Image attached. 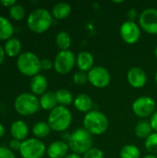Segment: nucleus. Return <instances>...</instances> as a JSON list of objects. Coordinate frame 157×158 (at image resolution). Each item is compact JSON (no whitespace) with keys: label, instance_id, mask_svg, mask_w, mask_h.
<instances>
[{"label":"nucleus","instance_id":"32","mask_svg":"<svg viewBox=\"0 0 157 158\" xmlns=\"http://www.w3.org/2000/svg\"><path fill=\"white\" fill-rule=\"evenodd\" d=\"M0 158H16V156L9 147L0 146Z\"/></svg>","mask_w":157,"mask_h":158},{"label":"nucleus","instance_id":"20","mask_svg":"<svg viewBox=\"0 0 157 158\" xmlns=\"http://www.w3.org/2000/svg\"><path fill=\"white\" fill-rule=\"evenodd\" d=\"M3 47H4L6 56L9 57H16L21 54V48H22L21 42L17 37H12L8 39L7 41H6L5 45Z\"/></svg>","mask_w":157,"mask_h":158},{"label":"nucleus","instance_id":"39","mask_svg":"<svg viewBox=\"0 0 157 158\" xmlns=\"http://www.w3.org/2000/svg\"><path fill=\"white\" fill-rule=\"evenodd\" d=\"M65 158H82V156H79L77 154H74V153H70V154H68Z\"/></svg>","mask_w":157,"mask_h":158},{"label":"nucleus","instance_id":"11","mask_svg":"<svg viewBox=\"0 0 157 158\" xmlns=\"http://www.w3.org/2000/svg\"><path fill=\"white\" fill-rule=\"evenodd\" d=\"M88 82L95 88L104 89L111 82L110 72L102 66H94L88 72Z\"/></svg>","mask_w":157,"mask_h":158},{"label":"nucleus","instance_id":"34","mask_svg":"<svg viewBox=\"0 0 157 158\" xmlns=\"http://www.w3.org/2000/svg\"><path fill=\"white\" fill-rule=\"evenodd\" d=\"M20 145H21V142H19L16 139H11V141L9 142L8 147L14 152V151H19Z\"/></svg>","mask_w":157,"mask_h":158},{"label":"nucleus","instance_id":"8","mask_svg":"<svg viewBox=\"0 0 157 158\" xmlns=\"http://www.w3.org/2000/svg\"><path fill=\"white\" fill-rule=\"evenodd\" d=\"M132 112L138 118H151L156 111V102L154 98L148 95H143L136 98L131 106Z\"/></svg>","mask_w":157,"mask_h":158},{"label":"nucleus","instance_id":"1","mask_svg":"<svg viewBox=\"0 0 157 158\" xmlns=\"http://www.w3.org/2000/svg\"><path fill=\"white\" fill-rule=\"evenodd\" d=\"M54 18L49 10L43 7L35 8L27 17L28 29L36 34L46 32L53 25Z\"/></svg>","mask_w":157,"mask_h":158},{"label":"nucleus","instance_id":"31","mask_svg":"<svg viewBox=\"0 0 157 158\" xmlns=\"http://www.w3.org/2000/svg\"><path fill=\"white\" fill-rule=\"evenodd\" d=\"M82 158H105V155L100 148L92 147L82 156Z\"/></svg>","mask_w":157,"mask_h":158},{"label":"nucleus","instance_id":"22","mask_svg":"<svg viewBox=\"0 0 157 158\" xmlns=\"http://www.w3.org/2000/svg\"><path fill=\"white\" fill-rule=\"evenodd\" d=\"M55 94H56L57 105L61 106H66V107L69 106L70 105L73 104L75 99L72 93L65 88L58 89L56 92H55Z\"/></svg>","mask_w":157,"mask_h":158},{"label":"nucleus","instance_id":"41","mask_svg":"<svg viewBox=\"0 0 157 158\" xmlns=\"http://www.w3.org/2000/svg\"><path fill=\"white\" fill-rule=\"evenodd\" d=\"M142 158H157L156 156H155V155H151V154H147V155H145V156H143Z\"/></svg>","mask_w":157,"mask_h":158},{"label":"nucleus","instance_id":"42","mask_svg":"<svg viewBox=\"0 0 157 158\" xmlns=\"http://www.w3.org/2000/svg\"><path fill=\"white\" fill-rule=\"evenodd\" d=\"M155 83H156L157 85V70L156 72H155Z\"/></svg>","mask_w":157,"mask_h":158},{"label":"nucleus","instance_id":"4","mask_svg":"<svg viewBox=\"0 0 157 158\" xmlns=\"http://www.w3.org/2000/svg\"><path fill=\"white\" fill-rule=\"evenodd\" d=\"M47 123L53 131L65 132L72 123L71 111L66 106H57L49 112Z\"/></svg>","mask_w":157,"mask_h":158},{"label":"nucleus","instance_id":"40","mask_svg":"<svg viewBox=\"0 0 157 158\" xmlns=\"http://www.w3.org/2000/svg\"><path fill=\"white\" fill-rule=\"evenodd\" d=\"M5 135V128L3 126V124L0 123V139Z\"/></svg>","mask_w":157,"mask_h":158},{"label":"nucleus","instance_id":"38","mask_svg":"<svg viewBox=\"0 0 157 158\" xmlns=\"http://www.w3.org/2000/svg\"><path fill=\"white\" fill-rule=\"evenodd\" d=\"M5 56H6V53H5L4 47L2 45H0V66L3 64V62L5 60Z\"/></svg>","mask_w":157,"mask_h":158},{"label":"nucleus","instance_id":"33","mask_svg":"<svg viewBox=\"0 0 157 158\" xmlns=\"http://www.w3.org/2000/svg\"><path fill=\"white\" fill-rule=\"evenodd\" d=\"M41 68L43 70H50L51 69H54V61L50 58H43L41 59Z\"/></svg>","mask_w":157,"mask_h":158},{"label":"nucleus","instance_id":"28","mask_svg":"<svg viewBox=\"0 0 157 158\" xmlns=\"http://www.w3.org/2000/svg\"><path fill=\"white\" fill-rule=\"evenodd\" d=\"M8 13H9V17L13 20L19 21V20H22L25 18L26 10H25V7L22 5L17 3V4H15L13 6H11L9 8Z\"/></svg>","mask_w":157,"mask_h":158},{"label":"nucleus","instance_id":"24","mask_svg":"<svg viewBox=\"0 0 157 158\" xmlns=\"http://www.w3.org/2000/svg\"><path fill=\"white\" fill-rule=\"evenodd\" d=\"M55 43L56 47L59 49V51H67L69 50L71 46V37L68 31H58L55 38Z\"/></svg>","mask_w":157,"mask_h":158},{"label":"nucleus","instance_id":"37","mask_svg":"<svg viewBox=\"0 0 157 158\" xmlns=\"http://www.w3.org/2000/svg\"><path fill=\"white\" fill-rule=\"evenodd\" d=\"M0 4L4 6V7H8L10 8L11 6H13L15 4H17V2L15 0H2L0 1Z\"/></svg>","mask_w":157,"mask_h":158},{"label":"nucleus","instance_id":"16","mask_svg":"<svg viewBox=\"0 0 157 158\" xmlns=\"http://www.w3.org/2000/svg\"><path fill=\"white\" fill-rule=\"evenodd\" d=\"M76 67L80 71L88 73L94 67V57L88 51H81L76 56Z\"/></svg>","mask_w":157,"mask_h":158},{"label":"nucleus","instance_id":"35","mask_svg":"<svg viewBox=\"0 0 157 158\" xmlns=\"http://www.w3.org/2000/svg\"><path fill=\"white\" fill-rule=\"evenodd\" d=\"M149 122L152 126V129L155 132H157V109L156 111L152 115V117L149 119Z\"/></svg>","mask_w":157,"mask_h":158},{"label":"nucleus","instance_id":"26","mask_svg":"<svg viewBox=\"0 0 157 158\" xmlns=\"http://www.w3.org/2000/svg\"><path fill=\"white\" fill-rule=\"evenodd\" d=\"M134 132H135V135L138 138L145 140L147 137H149L154 132V131H153L152 126H151L149 121H147V120H141L135 126Z\"/></svg>","mask_w":157,"mask_h":158},{"label":"nucleus","instance_id":"12","mask_svg":"<svg viewBox=\"0 0 157 158\" xmlns=\"http://www.w3.org/2000/svg\"><path fill=\"white\" fill-rule=\"evenodd\" d=\"M142 29L138 23L131 20L124 21L119 28V35L127 44H135L141 39Z\"/></svg>","mask_w":157,"mask_h":158},{"label":"nucleus","instance_id":"13","mask_svg":"<svg viewBox=\"0 0 157 158\" xmlns=\"http://www.w3.org/2000/svg\"><path fill=\"white\" fill-rule=\"evenodd\" d=\"M147 74L140 67H132L127 73V81L134 89H142L147 83Z\"/></svg>","mask_w":157,"mask_h":158},{"label":"nucleus","instance_id":"15","mask_svg":"<svg viewBox=\"0 0 157 158\" xmlns=\"http://www.w3.org/2000/svg\"><path fill=\"white\" fill-rule=\"evenodd\" d=\"M9 132L10 135L12 136V139H16L19 142H23L26 139H28L30 130L28 124L25 121L16 120L10 125Z\"/></svg>","mask_w":157,"mask_h":158},{"label":"nucleus","instance_id":"17","mask_svg":"<svg viewBox=\"0 0 157 158\" xmlns=\"http://www.w3.org/2000/svg\"><path fill=\"white\" fill-rule=\"evenodd\" d=\"M48 81L45 76L42 74H38L31 79L30 81V89L31 93L36 96H41L47 92Z\"/></svg>","mask_w":157,"mask_h":158},{"label":"nucleus","instance_id":"18","mask_svg":"<svg viewBox=\"0 0 157 158\" xmlns=\"http://www.w3.org/2000/svg\"><path fill=\"white\" fill-rule=\"evenodd\" d=\"M73 106L77 111L80 113L87 114L93 108V101L92 97L87 94H79L75 96Z\"/></svg>","mask_w":157,"mask_h":158},{"label":"nucleus","instance_id":"5","mask_svg":"<svg viewBox=\"0 0 157 158\" xmlns=\"http://www.w3.org/2000/svg\"><path fill=\"white\" fill-rule=\"evenodd\" d=\"M16 66L23 76L31 78L40 74V71L42 70L41 59L36 54L31 51L22 52L17 57Z\"/></svg>","mask_w":157,"mask_h":158},{"label":"nucleus","instance_id":"14","mask_svg":"<svg viewBox=\"0 0 157 158\" xmlns=\"http://www.w3.org/2000/svg\"><path fill=\"white\" fill-rule=\"evenodd\" d=\"M69 147L66 142L55 141L49 144L46 149L48 158H65L68 155Z\"/></svg>","mask_w":157,"mask_h":158},{"label":"nucleus","instance_id":"10","mask_svg":"<svg viewBox=\"0 0 157 158\" xmlns=\"http://www.w3.org/2000/svg\"><path fill=\"white\" fill-rule=\"evenodd\" d=\"M138 24L141 29L148 34H157V9L149 7L139 14Z\"/></svg>","mask_w":157,"mask_h":158},{"label":"nucleus","instance_id":"36","mask_svg":"<svg viewBox=\"0 0 157 158\" xmlns=\"http://www.w3.org/2000/svg\"><path fill=\"white\" fill-rule=\"evenodd\" d=\"M128 18H129V19H128V20L135 21V19L139 18V14H138L137 10H136V9H134V8L130 9V10L128 11Z\"/></svg>","mask_w":157,"mask_h":158},{"label":"nucleus","instance_id":"29","mask_svg":"<svg viewBox=\"0 0 157 158\" xmlns=\"http://www.w3.org/2000/svg\"><path fill=\"white\" fill-rule=\"evenodd\" d=\"M144 147L151 155H157V132H153L144 141Z\"/></svg>","mask_w":157,"mask_h":158},{"label":"nucleus","instance_id":"7","mask_svg":"<svg viewBox=\"0 0 157 158\" xmlns=\"http://www.w3.org/2000/svg\"><path fill=\"white\" fill-rule=\"evenodd\" d=\"M47 147L42 140L28 138L21 142L19 155L22 158H43L46 154Z\"/></svg>","mask_w":157,"mask_h":158},{"label":"nucleus","instance_id":"6","mask_svg":"<svg viewBox=\"0 0 157 158\" xmlns=\"http://www.w3.org/2000/svg\"><path fill=\"white\" fill-rule=\"evenodd\" d=\"M14 108L22 117L32 116L41 109L39 98L31 93L19 94L14 100Z\"/></svg>","mask_w":157,"mask_h":158},{"label":"nucleus","instance_id":"19","mask_svg":"<svg viewBox=\"0 0 157 158\" xmlns=\"http://www.w3.org/2000/svg\"><path fill=\"white\" fill-rule=\"evenodd\" d=\"M72 12V7L69 4L66 2H59L53 6L51 14L54 19L58 20H63L68 19Z\"/></svg>","mask_w":157,"mask_h":158},{"label":"nucleus","instance_id":"30","mask_svg":"<svg viewBox=\"0 0 157 158\" xmlns=\"http://www.w3.org/2000/svg\"><path fill=\"white\" fill-rule=\"evenodd\" d=\"M72 80L76 85H79V86L84 85L88 82V73L79 70L73 74Z\"/></svg>","mask_w":157,"mask_h":158},{"label":"nucleus","instance_id":"3","mask_svg":"<svg viewBox=\"0 0 157 158\" xmlns=\"http://www.w3.org/2000/svg\"><path fill=\"white\" fill-rule=\"evenodd\" d=\"M93 136L84 128H79L69 133L67 143L72 153L82 156L88 150L93 147Z\"/></svg>","mask_w":157,"mask_h":158},{"label":"nucleus","instance_id":"27","mask_svg":"<svg viewBox=\"0 0 157 158\" xmlns=\"http://www.w3.org/2000/svg\"><path fill=\"white\" fill-rule=\"evenodd\" d=\"M141 150L134 144H126L119 152L120 158H141Z\"/></svg>","mask_w":157,"mask_h":158},{"label":"nucleus","instance_id":"23","mask_svg":"<svg viewBox=\"0 0 157 158\" xmlns=\"http://www.w3.org/2000/svg\"><path fill=\"white\" fill-rule=\"evenodd\" d=\"M14 34V26L8 19L0 16V41H7Z\"/></svg>","mask_w":157,"mask_h":158},{"label":"nucleus","instance_id":"2","mask_svg":"<svg viewBox=\"0 0 157 158\" xmlns=\"http://www.w3.org/2000/svg\"><path fill=\"white\" fill-rule=\"evenodd\" d=\"M82 125L93 136H101L106 132L109 127V120L103 112L97 109H93L84 115Z\"/></svg>","mask_w":157,"mask_h":158},{"label":"nucleus","instance_id":"43","mask_svg":"<svg viewBox=\"0 0 157 158\" xmlns=\"http://www.w3.org/2000/svg\"><path fill=\"white\" fill-rule=\"evenodd\" d=\"M155 57H156L157 59V45L156 47H155Z\"/></svg>","mask_w":157,"mask_h":158},{"label":"nucleus","instance_id":"25","mask_svg":"<svg viewBox=\"0 0 157 158\" xmlns=\"http://www.w3.org/2000/svg\"><path fill=\"white\" fill-rule=\"evenodd\" d=\"M32 134L34 136V138H37L39 140H42L43 138H46L52 131L49 124L47 123V121H38L36 122L32 129H31Z\"/></svg>","mask_w":157,"mask_h":158},{"label":"nucleus","instance_id":"21","mask_svg":"<svg viewBox=\"0 0 157 158\" xmlns=\"http://www.w3.org/2000/svg\"><path fill=\"white\" fill-rule=\"evenodd\" d=\"M40 106L43 110L45 111H52L55 107H56L57 102L56 98V94L53 92H46L43 95L39 97Z\"/></svg>","mask_w":157,"mask_h":158},{"label":"nucleus","instance_id":"9","mask_svg":"<svg viewBox=\"0 0 157 158\" xmlns=\"http://www.w3.org/2000/svg\"><path fill=\"white\" fill-rule=\"evenodd\" d=\"M76 66V56L70 51H59L54 59V69L60 75L69 73Z\"/></svg>","mask_w":157,"mask_h":158}]
</instances>
